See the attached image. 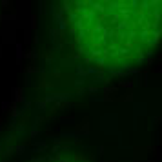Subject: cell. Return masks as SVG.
<instances>
[{
  "label": "cell",
  "mask_w": 162,
  "mask_h": 162,
  "mask_svg": "<svg viewBox=\"0 0 162 162\" xmlns=\"http://www.w3.org/2000/svg\"><path fill=\"white\" fill-rule=\"evenodd\" d=\"M80 56L104 69L133 67L157 46L160 0H62Z\"/></svg>",
  "instance_id": "cell-1"
}]
</instances>
